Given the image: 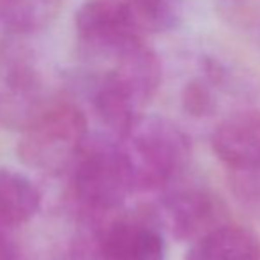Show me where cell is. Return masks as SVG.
<instances>
[{"label": "cell", "mask_w": 260, "mask_h": 260, "mask_svg": "<svg viewBox=\"0 0 260 260\" xmlns=\"http://www.w3.org/2000/svg\"><path fill=\"white\" fill-rule=\"evenodd\" d=\"M137 191L172 188L189 163L191 144L181 127L157 115H140L119 137Z\"/></svg>", "instance_id": "6da1fadb"}, {"label": "cell", "mask_w": 260, "mask_h": 260, "mask_svg": "<svg viewBox=\"0 0 260 260\" xmlns=\"http://www.w3.org/2000/svg\"><path fill=\"white\" fill-rule=\"evenodd\" d=\"M87 144V117L76 105L58 101L32 113L18 142V157L43 174H62L73 170Z\"/></svg>", "instance_id": "7a4b0ae2"}, {"label": "cell", "mask_w": 260, "mask_h": 260, "mask_svg": "<svg viewBox=\"0 0 260 260\" xmlns=\"http://www.w3.org/2000/svg\"><path fill=\"white\" fill-rule=\"evenodd\" d=\"M73 191L76 202L94 214L115 211L137 191L119 142L89 140L73 167Z\"/></svg>", "instance_id": "3957f363"}, {"label": "cell", "mask_w": 260, "mask_h": 260, "mask_svg": "<svg viewBox=\"0 0 260 260\" xmlns=\"http://www.w3.org/2000/svg\"><path fill=\"white\" fill-rule=\"evenodd\" d=\"M75 28L87 57L110 62L144 39L120 0L85 2L76 11Z\"/></svg>", "instance_id": "277c9868"}, {"label": "cell", "mask_w": 260, "mask_h": 260, "mask_svg": "<svg viewBox=\"0 0 260 260\" xmlns=\"http://www.w3.org/2000/svg\"><path fill=\"white\" fill-rule=\"evenodd\" d=\"M159 206V223L179 241L202 239L226 225V209L218 195L200 186L165 189Z\"/></svg>", "instance_id": "5b68a950"}, {"label": "cell", "mask_w": 260, "mask_h": 260, "mask_svg": "<svg viewBox=\"0 0 260 260\" xmlns=\"http://www.w3.org/2000/svg\"><path fill=\"white\" fill-rule=\"evenodd\" d=\"M98 260H165V239L149 216H120L101 230Z\"/></svg>", "instance_id": "8992f818"}, {"label": "cell", "mask_w": 260, "mask_h": 260, "mask_svg": "<svg viewBox=\"0 0 260 260\" xmlns=\"http://www.w3.org/2000/svg\"><path fill=\"white\" fill-rule=\"evenodd\" d=\"M211 147L230 170L260 167V110H243L214 127Z\"/></svg>", "instance_id": "52a82bcc"}, {"label": "cell", "mask_w": 260, "mask_h": 260, "mask_svg": "<svg viewBox=\"0 0 260 260\" xmlns=\"http://www.w3.org/2000/svg\"><path fill=\"white\" fill-rule=\"evenodd\" d=\"M184 260H260V239L253 230L226 223L195 241Z\"/></svg>", "instance_id": "ba28073f"}, {"label": "cell", "mask_w": 260, "mask_h": 260, "mask_svg": "<svg viewBox=\"0 0 260 260\" xmlns=\"http://www.w3.org/2000/svg\"><path fill=\"white\" fill-rule=\"evenodd\" d=\"M41 191L23 174L0 168V229H16L36 216Z\"/></svg>", "instance_id": "9c48e42d"}, {"label": "cell", "mask_w": 260, "mask_h": 260, "mask_svg": "<svg viewBox=\"0 0 260 260\" xmlns=\"http://www.w3.org/2000/svg\"><path fill=\"white\" fill-rule=\"evenodd\" d=\"M64 0H0V23L13 32L28 34L48 27Z\"/></svg>", "instance_id": "30bf717a"}, {"label": "cell", "mask_w": 260, "mask_h": 260, "mask_svg": "<svg viewBox=\"0 0 260 260\" xmlns=\"http://www.w3.org/2000/svg\"><path fill=\"white\" fill-rule=\"evenodd\" d=\"M142 34H163L175 28L181 11L177 0H120Z\"/></svg>", "instance_id": "8fae6325"}, {"label": "cell", "mask_w": 260, "mask_h": 260, "mask_svg": "<svg viewBox=\"0 0 260 260\" xmlns=\"http://www.w3.org/2000/svg\"><path fill=\"white\" fill-rule=\"evenodd\" d=\"M230 188L237 202L250 214L260 218V167L250 170H232Z\"/></svg>", "instance_id": "7c38bea8"}, {"label": "cell", "mask_w": 260, "mask_h": 260, "mask_svg": "<svg viewBox=\"0 0 260 260\" xmlns=\"http://www.w3.org/2000/svg\"><path fill=\"white\" fill-rule=\"evenodd\" d=\"M182 108L193 117H206L214 110L212 90L202 80H191L182 89Z\"/></svg>", "instance_id": "4fadbf2b"}]
</instances>
